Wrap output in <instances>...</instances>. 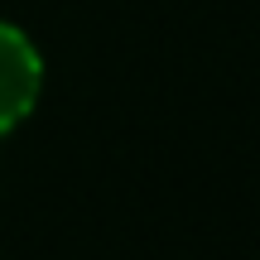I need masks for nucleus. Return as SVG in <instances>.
Segmentation results:
<instances>
[{
	"instance_id": "obj_1",
	"label": "nucleus",
	"mask_w": 260,
	"mask_h": 260,
	"mask_svg": "<svg viewBox=\"0 0 260 260\" xmlns=\"http://www.w3.org/2000/svg\"><path fill=\"white\" fill-rule=\"evenodd\" d=\"M39 87H44L39 48L29 44L24 29H15V24L0 19V135L15 130L29 111H34Z\"/></svg>"
}]
</instances>
